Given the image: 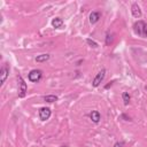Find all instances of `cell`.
Returning <instances> with one entry per match:
<instances>
[{
	"label": "cell",
	"mask_w": 147,
	"mask_h": 147,
	"mask_svg": "<svg viewBox=\"0 0 147 147\" xmlns=\"http://www.w3.org/2000/svg\"><path fill=\"white\" fill-rule=\"evenodd\" d=\"M133 31L136 32V34L140 37H147V23H145L144 21L136 22L133 24Z\"/></svg>",
	"instance_id": "obj_1"
},
{
	"label": "cell",
	"mask_w": 147,
	"mask_h": 147,
	"mask_svg": "<svg viewBox=\"0 0 147 147\" xmlns=\"http://www.w3.org/2000/svg\"><path fill=\"white\" fill-rule=\"evenodd\" d=\"M41 76H42V71H41V70H39V69H33V70H31V71L29 72L28 78H29L30 82L37 83V82H39V80L41 79Z\"/></svg>",
	"instance_id": "obj_2"
},
{
	"label": "cell",
	"mask_w": 147,
	"mask_h": 147,
	"mask_svg": "<svg viewBox=\"0 0 147 147\" xmlns=\"http://www.w3.org/2000/svg\"><path fill=\"white\" fill-rule=\"evenodd\" d=\"M17 80H18V96L24 98L26 94V83L24 82L22 76H17Z\"/></svg>",
	"instance_id": "obj_3"
},
{
	"label": "cell",
	"mask_w": 147,
	"mask_h": 147,
	"mask_svg": "<svg viewBox=\"0 0 147 147\" xmlns=\"http://www.w3.org/2000/svg\"><path fill=\"white\" fill-rule=\"evenodd\" d=\"M105 75H106V70H105V69H101V70L95 75V77H94V79H93V82H92V85H93L94 87H98V86L101 84V82L103 80Z\"/></svg>",
	"instance_id": "obj_4"
},
{
	"label": "cell",
	"mask_w": 147,
	"mask_h": 147,
	"mask_svg": "<svg viewBox=\"0 0 147 147\" xmlns=\"http://www.w3.org/2000/svg\"><path fill=\"white\" fill-rule=\"evenodd\" d=\"M8 74H9V67L7 64H3L0 69V85L5 83V80L8 77Z\"/></svg>",
	"instance_id": "obj_5"
},
{
	"label": "cell",
	"mask_w": 147,
	"mask_h": 147,
	"mask_svg": "<svg viewBox=\"0 0 147 147\" xmlns=\"http://www.w3.org/2000/svg\"><path fill=\"white\" fill-rule=\"evenodd\" d=\"M51 109L47 108V107H42L39 109V117L41 121H47L49 117H51Z\"/></svg>",
	"instance_id": "obj_6"
},
{
	"label": "cell",
	"mask_w": 147,
	"mask_h": 147,
	"mask_svg": "<svg viewBox=\"0 0 147 147\" xmlns=\"http://www.w3.org/2000/svg\"><path fill=\"white\" fill-rule=\"evenodd\" d=\"M131 13H132L133 17H136V18L141 17V9L138 6V3H132V6H131Z\"/></svg>",
	"instance_id": "obj_7"
},
{
	"label": "cell",
	"mask_w": 147,
	"mask_h": 147,
	"mask_svg": "<svg viewBox=\"0 0 147 147\" xmlns=\"http://www.w3.org/2000/svg\"><path fill=\"white\" fill-rule=\"evenodd\" d=\"M88 18H90V23L94 24V23H96V22L101 18V14H100L99 11H92V13L90 14Z\"/></svg>",
	"instance_id": "obj_8"
},
{
	"label": "cell",
	"mask_w": 147,
	"mask_h": 147,
	"mask_svg": "<svg viewBox=\"0 0 147 147\" xmlns=\"http://www.w3.org/2000/svg\"><path fill=\"white\" fill-rule=\"evenodd\" d=\"M90 118L92 119L93 123H99L100 119H101V115H100V113H99L98 110H93V111L90 114Z\"/></svg>",
	"instance_id": "obj_9"
},
{
	"label": "cell",
	"mask_w": 147,
	"mask_h": 147,
	"mask_svg": "<svg viewBox=\"0 0 147 147\" xmlns=\"http://www.w3.org/2000/svg\"><path fill=\"white\" fill-rule=\"evenodd\" d=\"M52 25H53V28H55V29L61 28V26L63 25V21H62V18H60V17H55V18H53V20H52Z\"/></svg>",
	"instance_id": "obj_10"
},
{
	"label": "cell",
	"mask_w": 147,
	"mask_h": 147,
	"mask_svg": "<svg viewBox=\"0 0 147 147\" xmlns=\"http://www.w3.org/2000/svg\"><path fill=\"white\" fill-rule=\"evenodd\" d=\"M49 54H40V55H38L37 57H36V61L37 62H46L47 60H49Z\"/></svg>",
	"instance_id": "obj_11"
},
{
	"label": "cell",
	"mask_w": 147,
	"mask_h": 147,
	"mask_svg": "<svg viewBox=\"0 0 147 147\" xmlns=\"http://www.w3.org/2000/svg\"><path fill=\"white\" fill-rule=\"evenodd\" d=\"M122 99H123V101H124V105L127 106V105L130 103V100H131V96H130L129 92H123V93H122Z\"/></svg>",
	"instance_id": "obj_12"
},
{
	"label": "cell",
	"mask_w": 147,
	"mask_h": 147,
	"mask_svg": "<svg viewBox=\"0 0 147 147\" xmlns=\"http://www.w3.org/2000/svg\"><path fill=\"white\" fill-rule=\"evenodd\" d=\"M44 101H46V102H55V101H57V96L56 95H45L44 96Z\"/></svg>",
	"instance_id": "obj_13"
},
{
	"label": "cell",
	"mask_w": 147,
	"mask_h": 147,
	"mask_svg": "<svg viewBox=\"0 0 147 147\" xmlns=\"http://www.w3.org/2000/svg\"><path fill=\"white\" fill-rule=\"evenodd\" d=\"M86 42H87L91 47H93V48H96V47H98V42H96V41H94V40H92V39H90V38H87V39H86Z\"/></svg>",
	"instance_id": "obj_14"
},
{
	"label": "cell",
	"mask_w": 147,
	"mask_h": 147,
	"mask_svg": "<svg viewBox=\"0 0 147 147\" xmlns=\"http://www.w3.org/2000/svg\"><path fill=\"white\" fill-rule=\"evenodd\" d=\"M113 42V34L107 33L106 34V45H110Z\"/></svg>",
	"instance_id": "obj_15"
},
{
	"label": "cell",
	"mask_w": 147,
	"mask_h": 147,
	"mask_svg": "<svg viewBox=\"0 0 147 147\" xmlns=\"http://www.w3.org/2000/svg\"><path fill=\"white\" fill-rule=\"evenodd\" d=\"M121 118H123L124 121H131V118H130L127 115H125V114H122V115H121Z\"/></svg>",
	"instance_id": "obj_16"
},
{
	"label": "cell",
	"mask_w": 147,
	"mask_h": 147,
	"mask_svg": "<svg viewBox=\"0 0 147 147\" xmlns=\"http://www.w3.org/2000/svg\"><path fill=\"white\" fill-rule=\"evenodd\" d=\"M122 146H123V142H116L113 147H122Z\"/></svg>",
	"instance_id": "obj_17"
},
{
	"label": "cell",
	"mask_w": 147,
	"mask_h": 147,
	"mask_svg": "<svg viewBox=\"0 0 147 147\" xmlns=\"http://www.w3.org/2000/svg\"><path fill=\"white\" fill-rule=\"evenodd\" d=\"M145 90H146V91H147V85H146V86H145Z\"/></svg>",
	"instance_id": "obj_18"
}]
</instances>
